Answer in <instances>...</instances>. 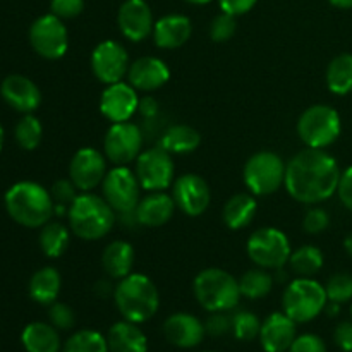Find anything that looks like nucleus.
I'll list each match as a JSON object with an SVG mask.
<instances>
[{"instance_id": "1", "label": "nucleus", "mask_w": 352, "mask_h": 352, "mask_svg": "<svg viewBox=\"0 0 352 352\" xmlns=\"http://www.w3.org/2000/svg\"><path fill=\"white\" fill-rule=\"evenodd\" d=\"M339 164L323 148H306L289 160L285 170V189L305 205H316L337 192L340 181Z\"/></svg>"}, {"instance_id": "2", "label": "nucleus", "mask_w": 352, "mask_h": 352, "mask_svg": "<svg viewBox=\"0 0 352 352\" xmlns=\"http://www.w3.org/2000/svg\"><path fill=\"white\" fill-rule=\"evenodd\" d=\"M6 208L14 222L30 229H38L50 222L55 212V203L50 191L43 186L23 181L7 191Z\"/></svg>"}, {"instance_id": "3", "label": "nucleus", "mask_w": 352, "mask_h": 352, "mask_svg": "<svg viewBox=\"0 0 352 352\" xmlns=\"http://www.w3.org/2000/svg\"><path fill=\"white\" fill-rule=\"evenodd\" d=\"M69 229L85 241H98L112 230L117 213L103 196L81 192L67 210Z\"/></svg>"}, {"instance_id": "4", "label": "nucleus", "mask_w": 352, "mask_h": 352, "mask_svg": "<svg viewBox=\"0 0 352 352\" xmlns=\"http://www.w3.org/2000/svg\"><path fill=\"white\" fill-rule=\"evenodd\" d=\"M113 301L124 320L133 323H144L153 318L160 306L157 285L143 274H131L116 284Z\"/></svg>"}, {"instance_id": "5", "label": "nucleus", "mask_w": 352, "mask_h": 352, "mask_svg": "<svg viewBox=\"0 0 352 352\" xmlns=\"http://www.w3.org/2000/svg\"><path fill=\"white\" fill-rule=\"evenodd\" d=\"M196 301L203 309L213 311H230L239 305V280L222 268H205L192 282Z\"/></svg>"}, {"instance_id": "6", "label": "nucleus", "mask_w": 352, "mask_h": 352, "mask_svg": "<svg viewBox=\"0 0 352 352\" xmlns=\"http://www.w3.org/2000/svg\"><path fill=\"white\" fill-rule=\"evenodd\" d=\"M329 302L325 285L313 278H296L285 287L282 309L296 323H308L325 311Z\"/></svg>"}, {"instance_id": "7", "label": "nucleus", "mask_w": 352, "mask_h": 352, "mask_svg": "<svg viewBox=\"0 0 352 352\" xmlns=\"http://www.w3.org/2000/svg\"><path fill=\"white\" fill-rule=\"evenodd\" d=\"M342 133L339 112L329 105H311L298 120V134L308 148H323L336 143Z\"/></svg>"}, {"instance_id": "8", "label": "nucleus", "mask_w": 352, "mask_h": 352, "mask_svg": "<svg viewBox=\"0 0 352 352\" xmlns=\"http://www.w3.org/2000/svg\"><path fill=\"white\" fill-rule=\"evenodd\" d=\"M287 164L274 151H258L244 165V184L254 196L277 192L285 182Z\"/></svg>"}, {"instance_id": "9", "label": "nucleus", "mask_w": 352, "mask_h": 352, "mask_svg": "<svg viewBox=\"0 0 352 352\" xmlns=\"http://www.w3.org/2000/svg\"><path fill=\"white\" fill-rule=\"evenodd\" d=\"M246 251L251 261L265 270L284 268L292 253L289 237L275 227H261L254 230L248 239Z\"/></svg>"}, {"instance_id": "10", "label": "nucleus", "mask_w": 352, "mask_h": 352, "mask_svg": "<svg viewBox=\"0 0 352 352\" xmlns=\"http://www.w3.org/2000/svg\"><path fill=\"white\" fill-rule=\"evenodd\" d=\"M136 177L141 189L146 191H164L174 184L175 165L172 155L158 144L141 151L136 158Z\"/></svg>"}, {"instance_id": "11", "label": "nucleus", "mask_w": 352, "mask_h": 352, "mask_svg": "<svg viewBox=\"0 0 352 352\" xmlns=\"http://www.w3.org/2000/svg\"><path fill=\"white\" fill-rule=\"evenodd\" d=\"M143 133L140 126L129 122H113L103 140V153L110 164L127 167L143 150Z\"/></svg>"}, {"instance_id": "12", "label": "nucleus", "mask_w": 352, "mask_h": 352, "mask_svg": "<svg viewBox=\"0 0 352 352\" xmlns=\"http://www.w3.org/2000/svg\"><path fill=\"white\" fill-rule=\"evenodd\" d=\"M30 43L40 57L57 60L69 48V34L64 21L54 14L38 17L30 28Z\"/></svg>"}, {"instance_id": "13", "label": "nucleus", "mask_w": 352, "mask_h": 352, "mask_svg": "<svg viewBox=\"0 0 352 352\" xmlns=\"http://www.w3.org/2000/svg\"><path fill=\"white\" fill-rule=\"evenodd\" d=\"M141 184L129 167H113L102 182V195L116 213L134 212L140 203Z\"/></svg>"}, {"instance_id": "14", "label": "nucleus", "mask_w": 352, "mask_h": 352, "mask_svg": "<svg viewBox=\"0 0 352 352\" xmlns=\"http://www.w3.org/2000/svg\"><path fill=\"white\" fill-rule=\"evenodd\" d=\"M129 55L116 40H105L95 47L91 54V71L103 85L122 81L129 71Z\"/></svg>"}, {"instance_id": "15", "label": "nucleus", "mask_w": 352, "mask_h": 352, "mask_svg": "<svg viewBox=\"0 0 352 352\" xmlns=\"http://www.w3.org/2000/svg\"><path fill=\"white\" fill-rule=\"evenodd\" d=\"M172 198L175 206L188 217H199L208 210L212 201L210 186L201 175H179L172 184Z\"/></svg>"}, {"instance_id": "16", "label": "nucleus", "mask_w": 352, "mask_h": 352, "mask_svg": "<svg viewBox=\"0 0 352 352\" xmlns=\"http://www.w3.org/2000/svg\"><path fill=\"white\" fill-rule=\"evenodd\" d=\"M107 157L95 148H81L69 164V179L81 192H91L107 175Z\"/></svg>"}, {"instance_id": "17", "label": "nucleus", "mask_w": 352, "mask_h": 352, "mask_svg": "<svg viewBox=\"0 0 352 352\" xmlns=\"http://www.w3.org/2000/svg\"><path fill=\"white\" fill-rule=\"evenodd\" d=\"M138 89L133 88L129 82H113L107 85L100 96V112L110 122H126L134 113L138 112L140 107V96Z\"/></svg>"}, {"instance_id": "18", "label": "nucleus", "mask_w": 352, "mask_h": 352, "mask_svg": "<svg viewBox=\"0 0 352 352\" xmlns=\"http://www.w3.org/2000/svg\"><path fill=\"white\" fill-rule=\"evenodd\" d=\"M117 24L119 30L127 40L140 41L146 40L153 33V14L146 0H126L119 7L117 12Z\"/></svg>"}, {"instance_id": "19", "label": "nucleus", "mask_w": 352, "mask_h": 352, "mask_svg": "<svg viewBox=\"0 0 352 352\" xmlns=\"http://www.w3.org/2000/svg\"><path fill=\"white\" fill-rule=\"evenodd\" d=\"M298 323L284 311L272 313L261 322L260 342L265 352H287L298 337Z\"/></svg>"}, {"instance_id": "20", "label": "nucleus", "mask_w": 352, "mask_h": 352, "mask_svg": "<svg viewBox=\"0 0 352 352\" xmlns=\"http://www.w3.org/2000/svg\"><path fill=\"white\" fill-rule=\"evenodd\" d=\"M205 323L189 313H174L164 323V336L172 346L191 349L205 339Z\"/></svg>"}, {"instance_id": "21", "label": "nucleus", "mask_w": 352, "mask_h": 352, "mask_svg": "<svg viewBox=\"0 0 352 352\" xmlns=\"http://www.w3.org/2000/svg\"><path fill=\"white\" fill-rule=\"evenodd\" d=\"M0 93H2V98L17 112L31 113L41 103L40 88L26 76H7L0 85Z\"/></svg>"}, {"instance_id": "22", "label": "nucleus", "mask_w": 352, "mask_h": 352, "mask_svg": "<svg viewBox=\"0 0 352 352\" xmlns=\"http://www.w3.org/2000/svg\"><path fill=\"white\" fill-rule=\"evenodd\" d=\"M127 78H129V85L138 91L150 93L167 85L170 79V71L162 58L140 57L131 62Z\"/></svg>"}, {"instance_id": "23", "label": "nucleus", "mask_w": 352, "mask_h": 352, "mask_svg": "<svg viewBox=\"0 0 352 352\" xmlns=\"http://www.w3.org/2000/svg\"><path fill=\"white\" fill-rule=\"evenodd\" d=\"M192 33L191 19L182 14H168L160 17L153 26V40L158 48L174 50L188 43Z\"/></svg>"}, {"instance_id": "24", "label": "nucleus", "mask_w": 352, "mask_h": 352, "mask_svg": "<svg viewBox=\"0 0 352 352\" xmlns=\"http://www.w3.org/2000/svg\"><path fill=\"white\" fill-rule=\"evenodd\" d=\"M175 201L172 195L164 191H153L136 206V217L140 226L143 227H162L174 217Z\"/></svg>"}, {"instance_id": "25", "label": "nucleus", "mask_w": 352, "mask_h": 352, "mask_svg": "<svg viewBox=\"0 0 352 352\" xmlns=\"http://www.w3.org/2000/svg\"><path fill=\"white\" fill-rule=\"evenodd\" d=\"M109 352H148V340L138 323L117 322L107 336Z\"/></svg>"}, {"instance_id": "26", "label": "nucleus", "mask_w": 352, "mask_h": 352, "mask_svg": "<svg viewBox=\"0 0 352 352\" xmlns=\"http://www.w3.org/2000/svg\"><path fill=\"white\" fill-rule=\"evenodd\" d=\"M136 253L127 241H113L103 250L102 267L110 278H124L133 274Z\"/></svg>"}, {"instance_id": "27", "label": "nucleus", "mask_w": 352, "mask_h": 352, "mask_svg": "<svg viewBox=\"0 0 352 352\" xmlns=\"http://www.w3.org/2000/svg\"><path fill=\"white\" fill-rule=\"evenodd\" d=\"M258 212V203L254 195L250 192H237L232 198L227 199L222 210L223 223L230 230H241L253 222Z\"/></svg>"}, {"instance_id": "28", "label": "nucleus", "mask_w": 352, "mask_h": 352, "mask_svg": "<svg viewBox=\"0 0 352 352\" xmlns=\"http://www.w3.org/2000/svg\"><path fill=\"white\" fill-rule=\"evenodd\" d=\"M24 349L28 352H58L60 351V337L52 323L34 322L23 330Z\"/></svg>"}, {"instance_id": "29", "label": "nucleus", "mask_w": 352, "mask_h": 352, "mask_svg": "<svg viewBox=\"0 0 352 352\" xmlns=\"http://www.w3.org/2000/svg\"><path fill=\"white\" fill-rule=\"evenodd\" d=\"M62 278L60 274L55 270L54 267H45L34 272V275L30 280V291L31 299L38 305L50 306L57 301L58 292H60Z\"/></svg>"}, {"instance_id": "30", "label": "nucleus", "mask_w": 352, "mask_h": 352, "mask_svg": "<svg viewBox=\"0 0 352 352\" xmlns=\"http://www.w3.org/2000/svg\"><path fill=\"white\" fill-rule=\"evenodd\" d=\"M201 143V134L191 126L186 124H175L168 127L160 140V146L167 150L170 155H188L198 150Z\"/></svg>"}, {"instance_id": "31", "label": "nucleus", "mask_w": 352, "mask_h": 352, "mask_svg": "<svg viewBox=\"0 0 352 352\" xmlns=\"http://www.w3.org/2000/svg\"><path fill=\"white\" fill-rule=\"evenodd\" d=\"M69 230L71 229H67L60 222H47L41 227L38 243H40V248L45 256L60 258L67 251L69 241H71Z\"/></svg>"}, {"instance_id": "32", "label": "nucleus", "mask_w": 352, "mask_h": 352, "mask_svg": "<svg viewBox=\"0 0 352 352\" xmlns=\"http://www.w3.org/2000/svg\"><path fill=\"white\" fill-rule=\"evenodd\" d=\"M327 86L336 95H349L352 91V54H340L327 69Z\"/></svg>"}, {"instance_id": "33", "label": "nucleus", "mask_w": 352, "mask_h": 352, "mask_svg": "<svg viewBox=\"0 0 352 352\" xmlns=\"http://www.w3.org/2000/svg\"><path fill=\"white\" fill-rule=\"evenodd\" d=\"M289 267L299 278H313L323 268V253L316 246H302L291 253Z\"/></svg>"}, {"instance_id": "34", "label": "nucleus", "mask_w": 352, "mask_h": 352, "mask_svg": "<svg viewBox=\"0 0 352 352\" xmlns=\"http://www.w3.org/2000/svg\"><path fill=\"white\" fill-rule=\"evenodd\" d=\"M274 287V277L272 274H268V270L265 268H253V270H248L243 277L239 278V289L241 296L248 299H261L267 298L272 292Z\"/></svg>"}, {"instance_id": "35", "label": "nucleus", "mask_w": 352, "mask_h": 352, "mask_svg": "<svg viewBox=\"0 0 352 352\" xmlns=\"http://www.w3.org/2000/svg\"><path fill=\"white\" fill-rule=\"evenodd\" d=\"M64 352H109L107 337L96 330H79L72 333L64 346Z\"/></svg>"}, {"instance_id": "36", "label": "nucleus", "mask_w": 352, "mask_h": 352, "mask_svg": "<svg viewBox=\"0 0 352 352\" xmlns=\"http://www.w3.org/2000/svg\"><path fill=\"white\" fill-rule=\"evenodd\" d=\"M43 136V127L41 122L31 113H26L16 126V141L23 150H34L41 143Z\"/></svg>"}, {"instance_id": "37", "label": "nucleus", "mask_w": 352, "mask_h": 352, "mask_svg": "<svg viewBox=\"0 0 352 352\" xmlns=\"http://www.w3.org/2000/svg\"><path fill=\"white\" fill-rule=\"evenodd\" d=\"M261 322L254 313L251 311H237L232 315V333L236 339L250 342L260 337Z\"/></svg>"}, {"instance_id": "38", "label": "nucleus", "mask_w": 352, "mask_h": 352, "mask_svg": "<svg viewBox=\"0 0 352 352\" xmlns=\"http://www.w3.org/2000/svg\"><path fill=\"white\" fill-rule=\"evenodd\" d=\"M325 292L329 301L337 302V305H344V302L352 301V275L346 274V272L333 274L327 280Z\"/></svg>"}, {"instance_id": "39", "label": "nucleus", "mask_w": 352, "mask_h": 352, "mask_svg": "<svg viewBox=\"0 0 352 352\" xmlns=\"http://www.w3.org/2000/svg\"><path fill=\"white\" fill-rule=\"evenodd\" d=\"M78 191L74 182L71 179H58L54 186H52V198H54L55 210L58 212H67L69 206L72 205L76 198H78Z\"/></svg>"}, {"instance_id": "40", "label": "nucleus", "mask_w": 352, "mask_h": 352, "mask_svg": "<svg viewBox=\"0 0 352 352\" xmlns=\"http://www.w3.org/2000/svg\"><path fill=\"white\" fill-rule=\"evenodd\" d=\"M236 17L227 12H222L213 17L212 24H210V38L215 43H226V41H229L236 34Z\"/></svg>"}, {"instance_id": "41", "label": "nucleus", "mask_w": 352, "mask_h": 352, "mask_svg": "<svg viewBox=\"0 0 352 352\" xmlns=\"http://www.w3.org/2000/svg\"><path fill=\"white\" fill-rule=\"evenodd\" d=\"M48 318H50V323L57 330H71L76 325L74 311H72L71 306L64 305V302L55 301L54 305H50Z\"/></svg>"}, {"instance_id": "42", "label": "nucleus", "mask_w": 352, "mask_h": 352, "mask_svg": "<svg viewBox=\"0 0 352 352\" xmlns=\"http://www.w3.org/2000/svg\"><path fill=\"white\" fill-rule=\"evenodd\" d=\"M330 226V215L327 210L318 208V206H313L308 210V213L305 215L302 220V229L308 234H322L329 229Z\"/></svg>"}, {"instance_id": "43", "label": "nucleus", "mask_w": 352, "mask_h": 352, "mask_svg": "<svg viewBox=\"0 0 352 352\" xmlns=\"http://www.w3.org/2000/svg\"><path fill=\"white\" fill-rule=\"evenodd\" d=\"M205 330L212 337H223L232 332V316L227 315V311H213L206 318Z\"/></svg>"}, {"instance_id": "44", "label": "nucleus", "mask_w": 352, "mask_h": 352, "mask_svg": "<svg viewBox=\"0 0 352 352\" xmlns=\"http://www.w3.org/2000/svg\"><path fill=\"white\" fill-rule=\"evenodd\" d=\"M52 14L64 19H74L85 10V0H52Z\"/></svg>"}, {"instance_id": "45", "label": "nucleus", "mask_w": 352, "mask_h": 352, "mask_svg": "<svg viewBox=\"0 0 352 352\" xmlns=\"http://www.w3.org/2000/svg\"><path fill=\"white\" fill-rule=\"evenodd\" d=\"M289 352H327V346L322 337L315 333H305V336L296 337Z\"/></svg>"}, {"instance_id": "46", "label": "nucleus", "mask_w": 352, "mask_h": 352, "mask_svg": "<svg viewBox=\"0 0 352 352\" xmlns=\"http://www.w3.org/2000/svg\"><path fill=\"white\" fill-rule=\"evenodd\" d=\"M256 2L258 0H219L222 12L230 14V16L234 17L250 12V10L256 6Z\"/></svg>"}, {"instance_id": "47", "label": "nucleus", "mask_w": 352, "mask_h": 352, "mask_svg": "<svg viewBox=\"0 0 352 352\" xmlns=\"http://www.w3.org/2000/svg\"><path fill=\"white\" fill-rule=\"evenodd\" d=\"M333 340L340 351L352 352V322H340L333 332Z\"/></svg>"}, {"instance_id": "48", "label": "nucleus", "mask_w": 352, "mask_h": 352, "mask_svg": "<svg viewBox=\"0 0 352 352\" xmlns=\"http://www.w3.org/2000/svg\"><path fill=\"white\" fill-rule=\"evenodd\" d=\"M337 195H339L340 203H342L349 212H352V167L344 170L342 175H340Z\"/></svg>"}, {"instance_id": "49", "label": "nucleus", "mask_w": 352, "mask_h": 352, "mask_svg": "<svg viewBox=\"0 0 352 352\" xmlns=\"http://www.w3.org/2000/svg\"><path fill=\"white\" fill-rule=\"evenodd\" d=\"M138 112L143 117H146L148 120L155 119V116L158 113V102L153 96H144L140 100V107H138Z\"/></svg>"}, {"instance_id": "50", "label": "nucleus", "mask_w": 352, "mask_h": 352, "mask_svg": "<svg viewBox=\"0 0 352 352\" xmlns=\"http://www.w3.org/2000/svg\"><path fill=\"white\" fill-rule=\"evenodd\" d=\"M93 292H95L98 298L105 299V298H109L110 294L113 296V292H116V285L109 280H98L95 284V287H93Z\"/></svg>"}, {"instance_id": "51", "label": "nucleus", "mask_w": 352, "mask_h": 352, "mask_svg": "<svg viewBox=\"0 0 352 352\" xmlns=\"http://www.w3.org/2000/svg\"><path fill=\"white\" fill-rule=\"evenodd\" d=\"M339 311H340V305H337V302H332V301H329L327 302V306H325V313L329 316H337L339 315Z\"/></svg>"}, {"instance_id": "52", "label": "nucleus", "mask_w": 352, "mask_h": 352, "mask_svg": "<svg viewBox=\"0 0 352 352\" xmlns=\"http://www.w3.org/2000/svg\"><path fill=\"white\" fill-rule=\"evenodd\" d=\"M329 2L337 9H352V0H329Z\"/></svg>"}, {"instance_id": "53", "label": "nucleus", "mask_w": 352, "mask_h": 352, "mask_svg": "<svg viewBox=\"0 0 352 352\" xmlns=\"http://www.w3.org/2000/svg\"><path fill=\"white\" fill-rule=\"evenodd\" d=\"M344 248H346L347 254L352 258V232L346 237V239H344Z\"/></svg>"}, {"instance_id": "54", "label": "nucleus", "mask_w": 352, "mask_h": 352, "mask_svg": "<svg viewBox=\"0 0 352 352\" xmlns=\"http://www.w3.org/2000/svg\"><path fill=\"white\" fill-rule=\"evenodd\" d=\"M188 3H192V6H205V3H210L212 0H186Z\"/></svg>"}, {"instance_id": "55", "label": "nucleus", "mask_w": 352, "mask_h": 352, "mask_svg": "<svg viewBox=\"0 0 352 352\" xmlns=\"http://www.w3.org/2000/svg\"><path fill=\"white\" fill-rule=\"evenodd\" d=\"M2 146H3V129L2 126H0V150H2Z\"/></svg>"}, {"instance_id": "56", "label": "nucleus", "mask_w": 352, "mask_h": 352, "mask_svg": "<svg viewBox=\"0 0 352 352\" xmlns=\"http://www.w3.org/2000/svg\"><path fill=\"white\" fill-rule=\"evenodd\" d=\"M351 315H352V305H351Z\"/></svg>"}]
</instances>
